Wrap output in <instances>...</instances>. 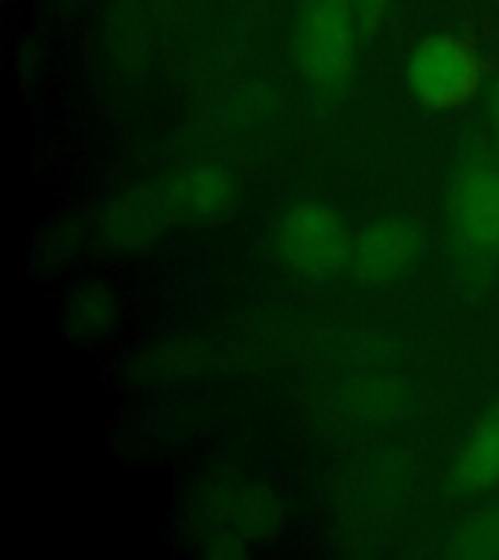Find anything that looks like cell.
Returning a JSON list of instances; mask_svg holds the SVG:
<instances>
[{"label": "cell", "instance_id": "30bf717a", "mask_svg": "<svg viewBox=\"0 0 499 560\" xmlns=\"http://www.w3.org/2000/svg\"><path fill=\"white\" fill-rule=\"evenodd\" d=\"M117 322H120V298L105 280H82L65 295L61 327L70 339L100 341L112 336Z\"/></svg>", "mask_w": 499, "mask_h": 560}, {"label": "cell", "instance_id": "ba28073f", "mask_svg": "<svg viewBox=\"0 0 499 560\" xmlns=\"http://www.w3.org/2000/svg\"><path fill=\"white\" fill-rule=\"evenodd\" d=\"M164 192L178 225H210L234 213L240 187L219 164H193L164 178Z\"/></svg>", "mask_w": 499, "mask_h": 560}, {"label": "cell", "instance_id": "7a4b0ae2", "mask_svg": "<svg viewBox=\"0 0 499 560\" xmlns=\"http://www.w3.org/2000/svg\"><path fill=\"white\" fill-rule=\"evenodd\" d=\"M485 61L467 35L432 33L415 44L406 65L411 96L429 112H455L479 94Z\"/></svg>", "mask_w": 499, "mask_h": 560}, {"label": "cell", "instance_id": "3957f363", "mask_svg": "<svg viewBox=\"0 0 499 560\" xmlns=\"http://www.w3.org/2000/svg\"><path fill=\"white\" fill-rule=\"evenodd\" d=\"M359 26L350 0H306L295 26V65L315 91L348 85Z\"/></svg>", "mask_w": 499, "mask_h": 560}, {"label": "cell", "instance_id": "5bb4252c", "mask_svg": "<svg viewBox=\"0 0 499 560\" xmlns=\"http://www.w3.org/2000/svg\"><path fill=\"white\" fill-rule=\"evenodd\" d=\"M353 15H357V26L362 42H376V35L383 30L385 12H388V0H350Z\"/></svg>", "mask_w": 499, "mask_h": 560}, {"label": "cell", "instance_id": "5b68a950", "mask_svg": "<svg viewBox=\"0 0 499 560\" xmlns=\"http://www.w3.org/2000/svg\"><path fill=\"white\" fill-rule=\"evenodd\" d=\"M175 225L164 184H135L105 201L96 217V240L112 252H143L161 243Z\"/></svg>", "mask_w": 499, "mask_h": 560}, {"label": "cell", "instance_id": "6da1fadb", "mask_svg": "<svg viewBox=\"0 0 499 560\" xmlns=\"http://www.w3.org/2000/svg\"><path fill=\"white\" fill-rule=\"evenodd\" d=\"M353 234L333 205L295 199L278 208L269 225L271 257L295 278L327 280L350 266Z\"/></svg>", "mask_w": 499, "mask_h": 560}, {"label": "cell", "instance_id": "52a82bcc", "mask_svg": "<svg viewBox=\"0 0 499 560\" xmlns=\"http://www.w3.org/2000/svg\"><path fill=\"white\" fill-rule=\"evenodd\" d=\"M423 228L406 217H380L353 234L350 266L362 283H394L423 257Z\"/></svg>", "mask_w": 499, "mask_h": 560}, {"label": "cell", "instance_id": "8fae6325", "mask_svg": "<svg viewBox=\"0 0 499 560\" xmlns=\"http://www.w3.org/2000/svg\"><path fill=\"white\" fill-rule=\"evenodd\" d=\"M450 560H499V502L479 508L459 523L444 546Z\"/></svg>", "mask_w": 499, "mask_h": 560}, {"label": "cell", "instance_id": "8992f818", "mask_svg": "<svg viewBox=\"0 0 499 560\" xmlns=\"http://www.w3.org/2000/svg\"><path fill=\"white\" fill-rule=\"evenodd\" d=\"M446 219L462 248L499 252V166L464 164L446 187Z\"/></svg>", "mask_w": 499, "mask_h": 560}, {"label": "cell", "instance_id": "4fadbf2b", "mask_svg": "<svg viewBox=\"0 0 499 560\" xmlns=\"http://www.w3.org/2000/svg\"><path fill=\"white\" fill-rule=\"evenodd\" d=\"M82 243H85V225L77 217L56 219L44 228V234L35 243V262L47 271L61 269L77 260Z\"/></svg>", "mask_w": 499, "mask_h": 560}, {"label": "cell", "instance_id": "277c9868", "mask_svg": "<svg viewBox=\"0 0 499 560\" xmlns=\"http://www.w3.org/2000/svg\"><path fill=\"white\" fill-rule=\"evenodd\" d=\"M283 523V505L275 490L243 476H217L196 497V528L199 537L234 534L245 542L275 537Z\"/></svg>", "mask_w": 499, "mask_h": 560}, {"label": "cell", "instance_id": "7c38bea8", "mask_svg": "<svg viewBox=\"0 0 499 560\" xmlns=\"http://www.w3.org/2000/svg\"><path fill=\"white\" fill-rule=\"evenodd\" d=\"M205 362H208L205 350L196 348L193 341H164L158 348H149L138 359V376L140 380H155V383H175V380L199 374Z\"/></svg>", "mask_w": 499, "mask_h": 560}, {"label": "cell", "instance_id": "9a60e30c", "mask_svg": "<svg viewBox=\"0 0 499 560\" xmlns=\"http://www.w3.org/2000/svg\"><path fill=\"white\" fill-rule=\"evenodd\" d=\"M488 108H490V122H494V135H497L499 140V79L494 82V91H490Z\"/></svg>", "mask_w": 499, "mask_h": 560}, {"label": "cell", "instance_id": "9c48e42d", "mask_svg": "<svg viewBox=\"0 0 499 560\" xmlns=\"http://www.w3.org/2000/svg\"><path fill=\"white\" fill-rule=\"evenodd\" d=\"M446 485L455 497H481L499 488V400L481 411L462 441Z\"/></svg>", "mask_w": 499, "mask_h": 560}]
</instances>
